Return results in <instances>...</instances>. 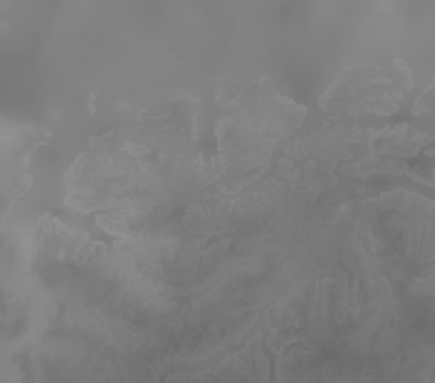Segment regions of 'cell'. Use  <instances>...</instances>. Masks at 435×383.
Instances as JSON below:
<instances>
[{"mask_svg":"<svg viewBox=\"0 0 435 383\" xmlns=\"http://www.w3.org/2000/svg\"><path fill=\"white\" fill-rule=\"evenodd\" d=\"M432 107H435V84H432V87H429V90L424 93V96H421V99L415 102V107H412V114H415V116H421V114H426V110H432Z\"/></svg>","mask_w":435,"mask_h":383,"instance_id":"obj_1","label":"cell"},{"mask_svg":"<svg viewBox=\"0 0 435 383\" xmlns=\"http://www.w3.org/2000/svg\"><path fill=\"white\" fill-rule=\"evenodd\" d=\"M432 84H435V76H432Z\"/></svg>","mask_w":435,"mask_h":383,"instance_id":"obj_2","label":"cell"}]
</instances>
